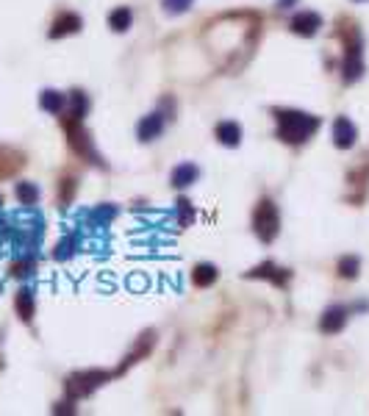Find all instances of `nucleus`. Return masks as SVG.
Segmentation results:
<instances>
[{
    "label": "nucleus",
    "mask_w": 369,
    "mask_h": 416,
    "mask_svg": "<svg viewBox=\"0 0 369 416\" xmlns=\"http://www.w3.org/2000/svg\"><path fill=\"white\" fill-rule=\"evenodd\" d=\"M189 6H192V0H164V9L170 14H184Z\"/></svg>",
    "instance_id": "22"
},
{
    "label": "nucleus",
    "mask_w": 369,
    "mask_h": 416,
    "mask_svg": "<svg viewBox=\"0 0 369 416\" xmlns=\"http://www.w3.org/2000/svg\"><path fill=\"white\" fill-rule=\"evenodd\" d=\"M131 23H133V11L128 6H120V9H114V11L108 14V26H111V31H117V33L128 31Z\"/></svg>",
    "instance_id": "17"
},
{
    "label": "nucleus",
    "mask_w": 369,
    "mask_h": 416,
    "mask_svg": "<svg viewBox=\"0 0 369 416\" xmlns=\"http://www.w3.org/2000/svg\"><path fill=\"white\" fill-rule=\"evenodd\" d=\"M355 3H364V0H355Z\"/></svg>",
    "instance_id": "25"
},
{
    "label": "nucleus",
    "mask_w": 369,
    "mask_h": 416,
    "mask_svg": "<svg viewBox=\"0 0 369 416\" xmlns=\"http://www.w3.org/2000/svg\"><path fill=\"white\" fill-rule=\"evenodd\" d=\"M294 3H297V0H278L281 9H289V6H294Z\"/></svg>",
    "instance_id": "24"
},
{
    "label": "nucleus",
    "mask_w": 369,
    "mask_h": 416,
    "mask_svg": "<svg viewBox=\"0 0 369 416\" xmlns=\"http://www.w3.org/2000/svg\"><path fill=\"white\" fill-rule=\"evenodd\" d=\"M361 76H364V58H361V53H347V58H344V80L347 83H355Z\"/></svg>",
    "instance_id": "15"
},
{
    "label": "nucleus",
    "mask_w": 369,
    "mask_h": 416,
    "mask_svg": "<svg viewBox=\"0 0 369 416\" xmlns=\"http://www.w3.org/2000/svg\"><path fill=\"white\" fill-rule=\"evenodd\" d=\"M355 139H358L355 125H353L347 117H339V120L333 123V145H336L339 150H350V147L355 145Z\"/></svg>",
    "instance_id": "7"
},
{
    "label": "nucleus",
    "mask_w": 369,
    "mask_h": 416,
    "mask_svg": "<svg viewBox=\"0 0 369 416\" xmlns=\"http://www.w3.org/2000/svg\"><path fill=\"white\" fill-rule=\"evenodd\" d=\"M80 31V17L73 11H61L51 26V39H61V36H70V33H78Z\"/></svg>",
    "instance_id": "9"
},
{
    "label": "nucleus",
    "mask_w": 369,
    "mask_h": 416,
    "mask_svg": "<svg viewBox=\"0 0 369 416\" xmlns=\"http://www.w3.org/2000/svg\"><path fill=\"white\" fill-rule=\"evenodd\" d=\"M358 266H361L358 256H344V259L339 261V278H347V281L358 278Z\"/></svg>",
    "instance_id": "20"
},
{
    "label": "nucleus",
    "mask_w": 369,
    "mask_h": 416,
    "mask_svg": "<svg viewBox=\"0 0 369 416\" xmlns=\"http://www.w3.org/2000/svg\"><path fill=\"white\" fill-rule=\"evenodd\" d=\"M39 103H42L45 111H51V114H61L64 105H67V98L61 92H56V89H45L42 98H39Z\"/></svg>",
    "instance_id": "18"
},
{
    "label": "nucleus",
    "mask_w": 369,
    "mask_h": 416,
    "mask_svg": "<svg viewBox=\"0 0 369 416\" xmlns=\"http://www.w3.org/2000/svg\"><path fill=\"white\" fill-rule=\"evenodd\" d=\"M275 120H278V139H284L286 145H303L319 130V117L294 108L275 111Z\"/></svg>",
    "instance_id": "1"
},
{
    "label": "nucleus",
    "mask_w": 369,
    "mask_h": 416,
    "mask_svg": "<svg viewBox=\"0 0 369 416\" xmlns=\"http://www.w3.org/2000/svg\"><path fill=\"white\" fill-rule=\"evenodd\" d=\"M217 139H219L225 147H239V142H241V125L234 123V120L219 123V125H217Z\"/></svg>",
    "instance_id": "13"
},
{
    "label": "nucleus",
    "mask_w": 369,
    "mask_h": 416,
    "mask_svg": "<svg viewBox=\"0 0 369 416\" xmlns=\"http://www.w3.org/2000/svg\"><path fill=\"white\" fill-rule=\"evenodd\" d=\"M64 128H67V136H70V145H73V150L78 153L80 158H86V161H92V164H100V158L95 153V147H92V139H89V133L83 130L78 117H64Z\"/></svg>",
    "instance_id": "4"
},
{
    "label": "nucleus",
    "mask_w": 369,
    "mask_h": 416,
    "mask_svg": "<svg viewBox=\"0 0 369 416\" xmlns=\"http://www.w3.org/2000/svg\"><path fill=\"white\" fill-rule=\"evenodd\" d=\"M253 231H256V236L261 239L264 244L278 239V234H281V214H278V206L272 200L264 197L261 203L256 206V211H253Z\"/></svg>",
    "instance_id": "2"
},
{
    "label": "nucleus",
    "mask_w": 369,
    "mask_h": 416,
    "mask_svg": "<svg viewBox=\"0 0 369 416\" xmlns=\"http://www.w3.org/2000/svg\"><path fill=\"white\" fill-rule=\"evenodd\" d=\"M217 278H219V272H217V266H211V264H197V266L192 269V284L200 288L211 286Z\"/></svg>",
    "instance_id": "16"
},
{
    "label": "nucleus",
    "mask_w": 369,
    "mask_h": 416,
    "mask_svg": "<svg viewBox=\"0 0 369 416\" xmlns=\"http://www.w3.org/2000/svg\"><path fill=\"white\" fill-rule=\"evenodd\" d=\"M111 375L108 372H100V369H86V372H76L67 378L64 389H67V397L70 400H80V397H89L98 386H103Z\"/></svg>",
    "instance_id": "3"
},
{
    "label": "nucleus",
    "mask_w": 369,
    "mask_h": 416,
    "mask_svg": "<svg viewBox=\"0 0 369 416\" xmlns=\"http://www.w3.org/2000/svg\"><path fill=\"white\" fill-rule=\"evenodd\" d=\"M70 103H73V111H70V117H83L86 114V108H89V100H86V95L83 92H73V98H70Z\"/></svg>",
    "instance_id": "21"
},
{
    "label": "nucleus",
    "mask_w": 369,
    "mask_h": 416,
    "mask_svg": "<svg viewBox=\"0 0 369 416\" xmlns=\"http://www.w3.org/2000/svg\"><path fill=\"white\" fill-rule=\"evenodd\" d=\"M17 200L23 203V206H33L36 200H39V189L33 186V183H17Z\"/></svg>",
    "instance_id": "19"
},
{
    "label": "nucleus",
    "mask_w": 369,
    "mask_h": 416,
    "mask_svg": "<svg viewBox=\"0 0 369 416\" xmlns=\"http://www.w3.org/2000/svg\"><path fill=\"white\" fill-rule=\"evenodd\" d=\"M197 178H200V170H197L192 161H186V164H181V167L172 170V186H175V189H186V186H192Z\"/></svg>",
    "instance_id": "12"
},
{
    "label": "nucleus",
    "mask_w": 369,
    "mask_h": 416,
    "mask_svg": "<svg viewBox=\"0 0 369 416\" xmlns=\"http://www.w3.org/2000/svg\"><path fill=\"white\" fill-rule=\"evenodd\" d=\"M347 316H350V311L344 306L328 308V311L322 313V319H319V331L322 333H342V328L347 325Z\"/></svg>",
    "instance_id": "8"
},
{
    "label": "nucleus",
    "mask_w": 369,
    "mask_h": 416,
    "mask_svg": "<svg viewBox=\"0 0 369 416\" xmlns=\"http://www.w3.org/2000/svg\"><path fill=\"white\" fill-rule=\"evenodd\" d=\"M14 308H17V313H20L23 322H31V319H33L36 303H33L31 288H20V291H17V297H14Z\"/></svg>",
    "instance_id": "14"
},
{
    "label": "nucleus",
    "mask_w": 369,
    "mask_h": 416,
    "mask_svg": "<svg viewBox=\"0 0 369 416\" xmlns=\"http://www.w3.org/2000/svg\"><path fill=\"white\" fill-rule=\"evenodd\" d=\"M153 344H156V333H153V331L142 333V336H139V341H136V347H133V353L128 355V358H125V361H123V366L117 369V375H120V372H125L128 366H133L136 361H139V358H145V355L153 350Z\"/></svg>",
    "instance_id": "11"
},
{
    "label": "nucleus",
    "mask_w": 369,
    "mask_h": 416,
    "mask_svg": "<svg viewBox=\"0 0 369 416\" xmlns=\"http://www.w3.org/2000/svg\"><path fill=\"white\" fill-rule=\"evenodd\" d=\"M289 28H291V33L308 39V36H314L316 31L322 28V17H319L316 11H303V14H294V17H291Z\"/></svg>",
    "instance_id": "6"
},
{
    "label": "nucleus",
    "mask_w": 369,
    "mask_h": 416,
    "mask_svg": "<svg viewBox=\"0 0 369 416\" xmlns=\"http://www.w3.org/2000/svg\"><path fill=\"white\" fill-rule=\"evenodd\" d=\"M178 206H181V225H186L189 217H192V206H189V200H181Z\"/></svg>",
    "instance_id": "23"
},
{
    "label": "nucleus",
    "mask_w": 369,
    "mask_h": 416,
    "mask_svg": "<svg viewBox=\"0 0 369 416\" xmlns=\"http://www.w3.org/2000/svg\"><path fill=\"white\" fill-rule=\"evenodd\" d=\"M161 130H164V117H161V114H147V117L139 120L136 136H139L142 142H153V139L161 136Z\"/></svg>",
    "instance_id": "10"
},
{
    "label": "nucleus",
    "mask_w": 369,
    "mask_h": 416,
    "mask_svg": "<svg viewBox=\"0 0 369 416\" xmlns=\"http://www.w3.org/2000/svg\"><path fill=\"white\" fill-rule=\"evenodd\" d=\"M247 278H261V281H269V284H275V286L286 288L289 286L291 272L289 269H281V266H278V264H272V261H266V264H261V266L250 269V272H247Z\"/></svg>",
    "instance_id": "5"
}]
</instances>
